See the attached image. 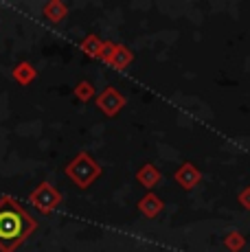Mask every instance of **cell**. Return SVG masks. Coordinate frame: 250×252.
<instances>
[{
	"label": "cell",
	"mask_w": 250,
	"mask_h": 252,
	"mask_svg": "<svg viewBox=\"0 0 250 252\" xmlns=\"http://www.w3.org/2000/svg\"><path fill=\"white\" fill-rule=\"evenodd\" d=\"M114 48H117L114 42H103V46H101V53H99L97 60H101V62H105V64H108L110 57H112V53H114Z\"/></svg>",
	"instance_id": "obj_14"
},
{
	"label": "cell",
	"mask_w": 250,
	"mask_h": 252,
	"mask_svg": "<svg viewBox=\"0 0 250 252\" xmlns=\"http://www.w3.org/2000/svg\"><path fill=\"white\" fill-rule=\"evenodd\" d=\"M174 180L180 184L185 191H191V189H195L202 182V171L195 167L193 162H182L180 167L176 169Z\"/></svg>",
	"instance_id": "obj_5"
},
{
	"label": "cell",
	"mask_w": 250,
	"mask_h": 252,
	"mask_svg": "<svg viewBox=\"0 0 250 252\" xmlns=\"http://www.w3.org/2000/svg\"><path fill=\"white\" fill-rule=\"evenodd\" d=\"M237 202L242 204V208H246V211H250V187H246V189H242V191H239Z\"/></svg>",
	"instance_id": "obj_15"
},
{
	"label": "cell",
	"mask_w": 250,
	"mask_h": 252,
	"mask_svg": "<svg viewBox=\"0 0 250 252\" xmlns=\"http://www.w3.org/2000/svg\"><path fill=\"white\" fill-rule=\"evenodd\" d=\"M11 75L20 86H31L33 81H35V77H37V70H35V66H33L31 62H20V64L13 66Z\"/></svg>",
	"instance_id": "obj_8"
},
{
	"label": "cell",
	"mask_w": 250,
	"mask_h": 252,
	"mask_svg": "<svg viewBox=\"0 0 250 252\" xmlns=\"http://www.w3.org/2000/svg\"><path fill=\"white\" fill-rule=\"evenodd\" d=\"M224 246H226V250H230V252H239L244 246H246V239H244V235L239 230H233L226 235Z\"/></svg>",
	"instance_id": "obj_13"
},
{
	"label": "cell",
	"mask_w": 250,
	"mask_h": 252,
	"mask_svg": "<svg viewBox=\"0 0 250 252\" xmlns=\"http://www.w3.org/2000/svg\"><path fill=\"white\" fill-rule=\"evenodd\" d=\"M101 46H103V40H101L99 35H94V33H90V35H86L84 40L79 42L81 53H84V55H88V57H94V60H97V57H99Z\"/></svg>",
	"instance_id": "obj_11"
},
{
	"label": "cell",
	"mask_w": 250,
	"mask_h": 252,
	"mask_svg": "<svg viewBox=\"0 0 250 252\" xmlns=\"http://www.w3.org/2000/svg\"><path fill=\"white\" fill-rule=\"evenodd\" d=\"M160 178H162V176H160V171H158V169L154 167L152 162L143 164V167L136 171V180L141 182L145 189H154L158 182H160Z\"/></svg>",
	"instance_id": "obj_10"
},
{
	"label": "cell",
	"mask_w": 250,
	"mask_h": 252,
	"mask_svg": "<svg viewBox=\"0 0 250 252\" xmlns=\"http://www.w3.org/2000/svg\"><path fill=\"white\" fill-rule=\"evenodd\" d=\"M94 103H97V108L105 116H117L125 108L127 101H125V96L114 88V86H108V88H103L97 96H94Z\"/></svg>",
	"instance_id": "obj_4"
},
{
	"label": "cell",
	"mask_w": 250,
	"mask_h": 252,
	"mask_svg": "<svg viewBox=\"0 0 250 252\" xmlns=\"http://www.w3.org/2000/svg\"><path fill=\"white\" fill-rule=\"evenodd\" d=\"M138 211H141L145 217L154 220V217H158L162 211H165V202L160 200L158 193H147V195L138 202Z\"/></svg>",
	"instance_id": "obj_6"
},
{
	"label": "cell",
	"mask_w": 250,
	"mask_h": 252,
	"mask_svg": "<svg viewBox=\"0 0 250 252\" xmlns=\"http://www.w3.org/2000/svg\"><path fill=\"white\" fill-rule=\"evenodd\" d=\"M132 62H134V53L125 44H117L112 57H110V62H108V66H112V68H117V70H125Z\"/></svg>",
	"instance_id": "obj_9"
},
{
	"label": "cell",
	"mask_w": 250,
	"mask_h": 252,
	"mask_svg": "<svg viewBox=\"0 0 250 252\" xmlns=\"http://www.w3.org/2000/svg\"><path fill=\"white\" fill-rule=\"evenodd\" d=\"M66 16H68V4L62 0H49L42 7V18H46L51 24H60Z\"/></svg>",
	"instance_id": "obj_7"
},
{
	"label": "cell",
	"mask_w": 250,
	"mask_h": 252,
	"mask_svg": "<svg viewBox=\"0 0 250 252\" xmlns=\"http://www.w3.org/2000/svg\"><path fill=\"white\" fill-rule=\"evenodd\" d=\"M75 96L81 101V103H88L90 99H94V96H97V94H94V86L90 84V81H86V79L79 81V84L75 86Z\"/></svg>",
	"instance_id": "obj_12"
},
{
	"label": "cell",
	"mask_w": 250,
	"mask_h": 252,
	"mask_svg": "<svg viewBox=\"0 0 250 252\" xmlns=\"http://www.w3.org/2000/svg\"><path fill=\"white\" fill-rule=\"evenodd\" d=\"M37 221L11 195L0 197V252H16L35 232Z\"/></svg>",
	"instance_id": "obj_1"
},
{
	"label": "cell",
	"mask_w": 250,
	"mask_h": 252,
	"mask_svg": "<svg viewBox=\"0 0 250 252\" xmlns=\"http://www.w3.org/2000/svg\"><path fill=\"white\" fill-rule=\"evenodd\" d=\"M62 200H64V197H62L60 189L53 187L49 180L40 182L31 193H29V204L33 208H37L40 213H44V215H49V213H53L55 208H60Z\"/></svg>",
	"instance_id": "obj_3"
},
{
	"label": "cell",
	"mask_w": 250,
	"mask_h": 252,
	"mask_svg": "<svg viewBox=\"0 0 250 252\" xmlns=\"http://www.w3.org/2000/svg\"><path fill=\"white\" fill-rule=\"evenodd\" d=\"M64 171L73 184H77L79 189H88L90 184H94L99 180L103 169H101V164L94 160L88 152H79L73 160L66 164Z\"/></svg>",
	"instance_id": "obj_2"
}]
</instances>
